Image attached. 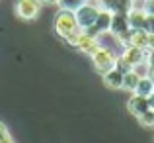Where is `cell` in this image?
Instances as JSON below:
<instances>
[{
  "label": "cell",
  "mask_w": 154,
  "mask_h": 143,
  "mask_svg": "<svg viewBox=\"0 0 154 143\" xmlns=\"http://www.w3.org/2000/svg\"><path fill=\"white\" fill-rule=\"evenodd\" d=\"M90 57H92V63H94L96 71H98L100 75H105L107 71L115 69V63H117V57H119V55H117L115 51H111V49L100 45Z\"/></svg>",
  "instance_id": "6da1fadb"
},
{
  "label": "cell",
  "mask_w": 154,
  "mask_h": 143,
  "mask_svg": "<svg viewBox=\"0 0 154 143\" xmlns=\"http://www.w3.org/2000/svg\"><path fill=\"white\" fill-rule=\"evenodd\" d=\"M78 30V22H76V16L74 12L70 10H60L59 14L55 16V31L59 37L66 39L70 34H74V31Z\"/></svg>",
  "instance_id": "7a4b0ae2"
},
{
  "label": "cell",
  "mask_w": 154,
  "mask_h": 143,
  "mask_svg": "<svg viewBox=\"0 0 154 143\" xmlns=\"http://www.w3.org/2000/svg\"><path fill=\"white\" fill-rule=\"evenodd\" d=\"M100 14V8L92 6V4L84 2L82 6L78 8V10L74 12L76 16V22H78V28H82V30H88V28H92L96 24V18H98Z\"/></svg>",
  "instance_id": "3957f363"
},
{
  "label": "cell",
  "mask_w": 154,
  "mask_h": 143,
  "mask_svg": "<svg viewBox=\"0 0 154 143\" xmlns=\"http://www.w3.org/2000/svg\"><path fill=\"white\" fill-rule=\"evenodd\" d=\"M16 14L22 20H33L37 18L39 10H41V2L39 0H16Z\"/></svg>",
  "instance_id": "277c9868"
},
{
  "label": "cell",
  "mask_w": 154,
  "mask_h": 143,
  "mask_svg": "<svg viewBox=\"0 0 154 143\" xmlns=\"http://www.w3.org/2000/svg\"><path fill=\"white\" fill-rule=\"evenodd\" d=\"M150 108V104H148V98H144V96H139V94H135L133 92V96L129 98V102H127V110L133 114L135 118H139V116H143L146 110Z\"/></svg>",
  "instance_id": "5b68a950"
},
{
  "label": "cell",
  "mask_w": 154,
  "mask_h": 143,
  "mask_svg": "<svg viewBox=\"0 0 154 143\" xmlns=\"http://www.w3.org/2000/svg\"><path fill=\"white\" fill-rule=\"evenodd\" d=\"M121 57H123L125 61H127L131 67H135V65L143 63V61H146V49H139V47H133V45H127L121 51Z\"/></svg>",
  "instance_id": "8992f818"
},
{
  "label": "cell",
  "mask_w": 154,
  "mask_h": 143,
  "mask_svg": "<svg viewBox=\"0 0 154 143\" xmlns=\"http://www.w3.org/2000/svg\"><path fill=\"white\" fill-rule=\"evenodd\" d=\"M129 28L131 30H144V22H146V10L143 8H131L127 12Z\"/></svg>",
  "instance_id": "52a82bcc"
},
{
  "label": "cell",
  "mask_w": 154,
  "mask_h": 143,
  "mask_svg": "<svg viewBox=\"0 0 154 143\" xmlns=\"http://www.w3.org/2000/svg\"><path fill=\"white\" fill-rule=\"evenodd\" d=\"M127 45L139 47V49H146V45H148V31L146 30H129Z\"/></svg>",
  "instance_id": "ba28073f"
},
{
  "label": "cell",
  "mask_w": 154,
  "mask_h": 143,
  "mask_svg": "<svg viewBox=\"0 0 154 143\" xmlns=\"http://www.w3.org/2000/svg\"><path fill=\"white\" fill-rule=\"evenodd\" d=\"M102 76H103V84L107 88H111V90L123 88V73H121L119 69H111V71H107Z\"/></svg>",
  "instance_id": "9c48e42d"
},
{
  "label": "cell",
  "mask_w": 154,
  "mask_h": 143,
  "mask_svg": "<svg viewBox=\"0 0 154 143\" xmlns=\"http://www.w3.org/2000/svg\"><path fill=\"white\" fill-rule=\"evenodd\" d=\"M98 47H100L98 37H94V35H88L86 31L80 35V41H78V45H76V49H80V51L86 53V55H92V53H94Z\"/></svg>",
  "instance_id": "30bf717a"
},
{
  "label": "cell",
  "mask_w": 154,
  "mask_h": 143,
  "mask_svg": "<svg viewBox=\"0 0 154 143\" xmlns=\"http://www.w3.org/2000/svg\"><path fill=\"white\" fill-rule=\"evenodd\" d=\"M135 94L150 98L154 94V80L148 79V76H143V79L139 80V84H137V88H135Z\"/></svg>",
  "instance_id": "8fae6325"
},
{
  "label": "cell",
  "mask_w": 154,
  "mask_h": 143,
  "mask_svg": "<svg viewBox=\"0 0 154 143\" xmlns=\"http://www.w3.org/2000/svg\"><path fill=\"white\" fill-rule=\"evenodd\" d=\"M139 80H140V76L137 75L135 71L125 73V75H123V90L135 92V88H137V84H139Z\"/></svg>",
  "instance_id": "7c38bea8"
},
{
  "label": "cell",
  "mask_w": 154,
  "mask_h": 143,
  "mask_svg": "<svg viewBox=\"0 0 154 143\" xmlns=\"http://www.w3.org/2000/svg\"><path fill=\"white\" fill-rule=\"evenodd\" d=\"M86 0H59V8L60 10H70V12H76Z\"/></svg>",
  "instance_id": "4fadbf2b"
},
{
  "label": "cell",
  "mask_w": 154,
  "mask_h": 143,
  "mask_svg": "<svg viewBox=\"0 0 154 143\" xmlns=\"http://www.w3.org/2000/svg\"><path fill=\"white\" fill-rule=\"evenodd\" d=\"M137 120H139V124L143 125V128H154V110L148 108L146 112H144L143 116H139Z\"/></svg>",
  "instance_id": "5bb4252c"
},
{
  "label": "cell",
  "mask_w": 154,
  "mask_h": 143,
  "mask_svg": "<svg viewBox=\"0 0 154 143\" xmlns=\"http://www.w3.org/2000/svg\"><path fill=\"white\" fill-rule=\"evenodd\" d=\"M144 30L148 34H154V14H146V22H144Z\"/></svg>",
  "instance_id": "9a60e30c"
},
{
  "label": "cell",
  "mask_w": 154,
  "mask_h": 143,
  "mask_svg": "<svg viewBox=\"0 0 154 143\" xmlns=\"http://www.w3.org/2000/svg\"><path fill=\"white\" fill-rule=\"evenodd\" d=\"M144 10H146V14H154V0H146L144 2Z\"/></svg>",
  "instance_id": "2e32d148"
},
{
  "label": "cell",
  "mask_w": 154,
  "mask_h": 143,
  "mask_svg": "<svg viewBox=\"0 0 154 143\" xmlns=\"http://www.w3.org/2000/svg\"><path fill=\"white\" fill-rule=\"evenodd\" d=\"M6 137H10V135H8V129H6V125L0 122V141H4Z\"/></svg>",
  "instance_id": "e0dca14e"
},
{
  "label": "cell",
  "mask_w": 154,
  "mask_h": 143,
  "mask_svg": "<svg viewBox=\"0 0 154 143\" xmlns=\"http://www.w3.org/2000/svg\"><path fill=\"white\" fill-rule=\"evenodd\" d=\"M146 63L148 67H154V51H146Z\"/></svg>",
  "instance_id": "ac0fdd59"
},
{
  "label": "cell",
  "mask_w": 154,
  "mask_h": 143,
  "mask_svg": "<svg viewBox=\"0 0 154 143\" xmlns=\"http://www.w3.org/2000/svg\"><path fill=\"white\" fill-rule=\"evenodd\" d=\"M146 51H154V34H148V45Z\"/></svg>",
  "instance_id": "d6986e66"
},
{
  "label": "cell",
  "mask_w": 154,
  "mask_h": 143,
  "mask_svg": "<svg viewBox=\"0 0 154 143\" xmlns=\"http://www.w3.org/2000/svg\"><path fill=\"white\" fill-rule=\"evenodd\" d=\"M41 2V6L45 4V6H51V4H59V0H39Z\"/></svg>",
  "instance_id": "ffe728a7"
},
{
  "label": "cell",
  "mask_w": 154,
  "mask_h": 143,
  "mask_svg": "<svg viewBox=\"0 0 154 143\" xmlns=\"http://www.w3.org/2000/svg\"><path fill=\"white\" fill-rule=\"evenodd\" d=\"M0 143H14V141H12L10 137H6V139H4V141H0Z\"/></svg>",
  "instance_id": "44dd1931"
},
{
  "label": "cell",
  "mask_w": 154,
  "mask_h": 143,
  "mask_svg": "<svg viewBox=\"0 0 154 143\" xmlns=\"http://www.w3.org/2000/svg\"><path fill=\"white\" fill-rule=\"evenodd\" d=\"M131 2H133V0H131Z\"/></svg>",
  "instance_id": "7402d4cb"
}]
</instances>
